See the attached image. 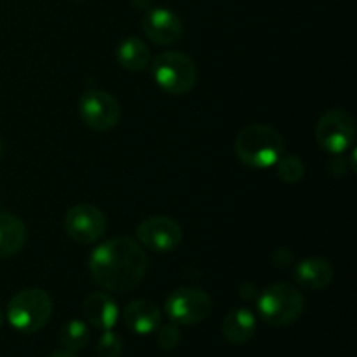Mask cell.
Here are the masks:
<instances>
[{
	"instance_id": "6da1fadb",
	"label": "cell",
	"mask_w": 357,
	"mask_h": 357,
	"mask_svg": "<svg viewBox=\"0 0 357 357\" xmlns=\"http://www.w3.org/2000/svg\"><path fill=\"white\" fill-rule=\"evenodd\" d=\"M149 258L132 237H114L98 244L89 255L91 279L107 293H128L142 284Z\"/></svg>"
},
{
	"instance_id": "7a4b0ae2",
	"label": "cell",
	"mask_w": 357,
	"mask_h": 357,
	"mask_svg": "<svg viewBox=\"0 0 357 357\" xmlns=\"http://www.w3.org/2000/svg\"><path fill=\"white\" fill-rule=\"evenodd\" d=\"M237 159L248 167L268 169L274 167L284 153V139L281 132L268 124H250L236 136L234 142Z\"/></svg>"
},
{
	"instance_id": "3957f363",
	"label": "cell",
	"mask_w": 357,
	"mask_h": 357,
	"mask_svg": "<svg viewBox=\"0 0 357 357\" xmlns=\"http://www.w3.org/2000/svg\"><path fill=\"white\" fill-rule=\"evenodd\" d=\"M257 310L268 326L284 328L302 317L305 298L296 286L289 282H274L261 289L257 296Z\"/></svg>"
},
{
	"instance_id": "277c9868",
	"label": "cell",
	"mask_w": 357,
	"mask_h": 357,
	"mask_svg": "<svg viewBox=\"0 0 357 357\" xmlns=\"http://www.w3.org/2000/svg\"><path fill=\"white\" fill-rule=\"evenodd\" d=\"M149 68L157 86L171 96L190 93L199 79L195 61L181 51L160 52L150 61Z\"/></svg>"
},
{
	"instance_id": "5b68a950",
	"label": "cell",
	"mask_w": 357,
	"mask_h": 357,
	"mask_svg": "<svg viewBox=\"0 0 357 357\" xmlns=\"http://www.w3.org/2000/svg\"><path fill=\"white\" fill-rule=\"evenodd\" d=\"M52 298L40 288H24L7 303L6 317L10 326L24 335L37 333L51 321Z\"/></svg>"
},
{
	"instance_id": "8992f818",
	"label": "cell",
	"mask_w": 357,
	"mask_h": 357,
	"mask_svg": "<svg viewBox=\"0 0 357 357\" xmlns=\"http://www.w3.org/2000/svg\"><path fill=\"white\" fill-rule=\"evenodd\" d=\"M213 300L208 291L195 286H183L171 293L164 303V312L178 326H194L208 319Z\"/></svg>"
},
{
	"instance_id": "52a82bcc",
	"label": "cell",
	"mask_w": 357,
	"mask_h": 357,
	"mask_svg": "<svg viewBox=\"0 0 357 357\" xmlns=\"http://www.w3.org/2000/svg\"><path fill=\"white\" fill-rule=\"evenodd\" d=\"M316 139L328 153H345L352 149L356 139L354 117L347 110L333 108L324 112L316 124Z\"/></svg>"
},
{
	"instance_id": "ba28073f",
	"label": "cell",
	"mask_w": 357,
	"mask_h": 357,
	"mask_svg": "<svg viewBox=\"0 0 357 357\" xmlns=\"http://www.w3.org/2000/svg\"><path fill=\"white\" fill-rule=\"evenodd\" d=\"M66 236L79 244H94L107 234L108 222L98 206L80 202L66 211L63 220Z\"/></svg>"
},
{
	"instance_id": "9c48e42d",
	"label": "cell",
	"mask_w": 357,
	"mask_h": 357,
	"mask_svg": "<svg viewBox=\"0 0 357 357\" xmlns=\"http://www.w3.org/2000/svg\"><path fill=\"white\" fill-rule=\"evenodd\" d=\"M79 115L87 128L105 132L114 129L121 122L122 108L110 93L91 89L80 96Z\"/></svg>"
},
{
	"instance_id": "30bf717a",
	"label": "cell",
	"mask_w": 357,
	"mask_h": 357,
	"mask_svg": "<svg viewBox=\"0 0 357 357\" xmlns=\"http://www.w3.org/2000/svg\"><path fill=\"white\" fill-rule=\"evenodd\" d=\"M183 239V230L180 223L171 216L155 215L143 220L136 229V241L142 244L143 250L153 253H167L176 250Z\"/></svg>"
},
{
	"instance_id": "8fae6325",
	"label": "cell",
	"mask_w": 357,
	"mask_h": 357,
	"mask_svg": "<svg viewBox=\"0 0 357 357\" xmlns=\"http://www.w3.org/2000/svg\"><path fill=\"white\" fill-rule=\"evenodd\" d=\"M145 37L157 45H173L183 35V23L180 16L167 7H150L142 20Z\"/></svg>"
},
{
	"instance_id": "7c38bea8",
	"label": "cell",
	"mask_w": 357,
	"mask_h": 357,
	"mask_svg": "<svg viewBox=\"0 0 357 357\" xmlns=\"http://www.w3.org/2000/svg\"><path fill=\"white\" fill-rule=\"evenodd\" d=\"M333 265L323 257H309L300 260L293 271L296 284L309 291H321L333 282Z\"/></svg>"
},
{
	"instance_id": "4fadbf2b",
	"label": "cell",
	"mask_w": 357,
	"mask_h": 357,
	"mask_svg": "<svg viewBox=\"0 0 357 357\" xmlns=\"http://www.w3.org/2000/svg\"><path fill=\"white\" fill-rule=\"evenodd\" d=\"M82 314L87 324L100 331L112 330L119 321L117 302L107 291L89 293L82 303Z\"/></svg>"
},
{
	"instance_id": "5bb4252c",
	"label": "cell",
	"mask_w": 357,
	"mask_h": 357,
	"mask_svg": "<svg viewBox=\"0 0 357 357\" xmlns=\"http://www.w3.org/2000/svg\"><path fill=\"white\" fill-rule=\"evenodd\" d=\"M122 321L126 328L136 335L155 333L162 321V312L150 300H132L122 310Z\"/></svg>"
},
{
	"instance_id": "9a60e30c",
	"label": "cell",
	"mask_w": 357,
	"mask_h": 357,
	"mask_svg": "<svg viewBox=\"0 0 357 357\" xmlns=\"http://www.w3.org/2000/svg\"><path fill=\"white\" fill-rule=\"evenodd\" d=\"M257 333V316L246 307L234 309L223 317L222 335L229 344L246 345Z\"/></svg>"
},
{
	"instance_id": "2e32d148",
	"label": "cell",
	"mask_w": 357,
	"mask_h": 357,
	"mask_svg": "<svg viewBox=\"0 0 357 357\" xmlns=\"http://www.w3.org/2000/svg\"><path fill=\"white\" fill-rule=\"evenodd\" d=\"M115 58H117V63L122 68L132 73L145 72L150 66V61H152L149 44L138 37H126L117 45Z\"/></svg>"
},
{
	"instance_id": "e0dca14e",
	"label": "cell",
	"mask_w": 357,
	"mask_h": 357,
	"mask_svg": "<svg viewBox=\"0 0 357 357\" xmlns=\"http://www.w3.org/2000/svg\"><path fill=\"white\" fill-rule=\"evenodd\" d=\"M26 239V225L10 213H0V258H10L20 253Z\"/></svg>"
},
{
	"instance_id": "ac0fdd59",
	"label": "cell",
	"mask_w": 357,
	"mask_h": 357,
	"mask_svg": "<svg viewBox=\"0 0 357 357\" xmlns=\"http://www.w3.org/2000/svg\"><path fill=\"white\" fill-rule=\"evenodd\" d=\"M91 342V330L84 321L72 319L61 328L59 331V345L63 347V351L66 352H75L84 351V349L89 345Z\"/></svg>"
},
{
	"instance_id": "d6986e66",
	"label": "cell",
	"mask_w": 357,
	"mask_h": 357,
	"mask_svg": "<svg viewBox=\"0 0 357 357\" xmlns=\"http://www.w3.org/2000/svg\"><path fill=\"white\" fill-rule=\"evenodd\" d=\"M275 173H278L279 180L284 183H298L305 178V164L300 157L282 153L275 162Z\"/></svg>"
},
{
	"instance_id": "ffe728a7",
	"label": "cell",
	"mask_w": 357,
	"mask_h": 357,
	"mask_svg": "<svg viewBox=\"0 0 357 357\" xmlns=\"http://www.w3.org/2000/svg\"><path fill=\"white\" fill-rule=\"evenodd\" d=\"M124 351V340L114 333L112 330L103 331L96 342V354L98 357H121Z\"/></svg>"
},
{
	"instance_id": "44dd1931",
	"label": "cell",
	"mask_w": 357,
	"mask_h": 357,
	"mask_svg": "<svg viewBox=\"0 0 357 357\" xmlns=\"http://www.w3.org/2000/svg\"><path fill=\"white\" fill-rule=\"evenodd\" d=\"M157 333V345H159L162 351H173L180 345L181 340V333L178 324L169 323V324H160L159 328L155 330Z\"/></svg>"
},
{
	"instance_id": "7402d4cb",
	"label": "cell",
	"mask_w": 357,
	"mask_h": 357,
	"mask_svg": "<svg viewBox=\"0 0 357 357\" xmlns=\"http://www.w3.org/2000/svg\"><path fill=\"white\" fill-rule=\"evenodd\" d=\"M293 261H295V257H293L291 251L286 250V248H278V250L274 251V255H272V265L278 268H288Z\"/></svg>"
},
{
	"instance_id": "603a6c76",
	"label": "cell",
	"mask_w": 357,
	"mask_h": 357,
	"mask_svg": "<svg viewBox=\"0 0 357 357\" xmlns=\"http://www.w3.org/2000/svg\"><path fill=\"white\" fill-rule=\"evenodd\" d=\"M258 288L253 284V282H244V284L239 286V295L241 298L246 300V302H255L258 296Z\"/></svg>"
},
{
	"instance_id": "cb8c5ba5",
	"label": "cell",
	"mask_w": 357,
	"mask_h": 357,
	"mask_svg": "<svg viewBox=\"0 0 357 357\" xmlns=\"http://www.w3.org/2000/svg\"><path fill=\"white\" fill-rule=\"evenodd\" d=\"M132 3H135L138 9H143V10L150 9V0H132Z\"/></svg>"
},
{
	"instance_id": "d4e9b609",
	"label": "cell",
	"mask_w": 357,
	"mask_h": 357,
	"mask_svg": "<svg viewBox=\"0 0 357 357\" xmlns=\"http://www.w3.org/2000/svg\"><path fill=\"white\" fill-rule=\"evenodd\" d=\"M49 357H77L75 354H72V352H66V351H58V352H54V354L52 356H49Z\"/></svg>"
},
{
	"instance_id": "484cf974",
	"label": "cell",
	"mask_w": 357,
	"mask_h": 357,
	"mask_svg": "<svg viewBox=\"0 0 357 357\" xmlns=\"http://www.w3.org/2000/svg\"><path fill=\"white\" fill-rule=\"evenodd\" d=\"M3 319H6V316H3V312H2V310H0V328L3 326Z\"/></svg>"
},
{
	"instance_id": "4316f807",
	"label": "cell",
	"mask_w": 357,
	"mask_h": 357,
	"mask_svg": "<svg viewBox=\"0 0 357 357\" xmlns=\"http://www.w3.org/2000/svg\"><path fill=\"white\" fill-rule=\"evenodd\" d=\"M0 157H2V143H0Z\"/></svg>"
},
{
	"instance_id": "83f0119b",
	"label": "cell",
	"mask_w": 357,
	"mask_h": 357,
	"mask_svg": "<svg viewBox=\"0 0 357 357\" xmlns=\"http://www.w3.org/2000/svg\"><path fill=\"white\" fill-rule=\"evenodd\" d=\"M73 2H84V0H73Z\"/></svg>"
}]
</instances>
